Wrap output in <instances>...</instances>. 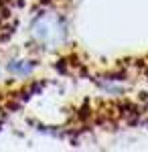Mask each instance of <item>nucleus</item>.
<instances>
[{"instance_id": "1", "label": "nucleus", "mask_w": 148, "mask_h": 152, "mask_svg": "<svg viewBox=\"0 0 148 152\" xmlns=\"http://www.w3.org/2000/svg\"><path fill=\"white\" fill-rule=\"evenodd\" d=\"M33 69H34L33 63H31V65H26V67H24V65H21V63H18V65H14V63H12V65H10V71L18 73V75H26V73H31Z\"/></svg>"}]
</instances>
